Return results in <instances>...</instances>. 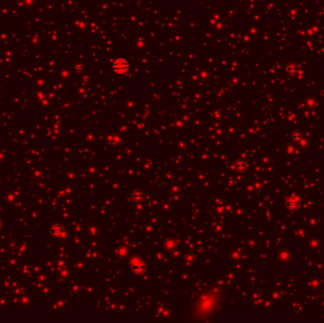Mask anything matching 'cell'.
I'll list each match as a JSON object with an SVG mask.
<instances>
[{"instance_id":"obj_1","label":"cell","mask_w":324,"mask_h":323,"mask_svg":"<svg viewBox=\"0 0 324 323\" xmlns=\"http://www.w3.org/2000/svg\"><path fill=\"white\" fill-rule=\"evenodd\" d=\"M50 233L55 238H61V237H63V235L64 233V228L62 225L55 224L52 228H51Z\"/></svg>"},{"instance_id":"obj_2","label":"cell","mask_w":324,"mask_h":323,"mask_svg":"<svg viewBox=\"0 0 324 323\" xmlns=\"http://www.w3.org/2000/svg\"><path fill=\"white\" fill-rule=\"evenodd\" d=\"M1 227H2V222H1V220H0V228H1Z\"/></svg>"}]
</instances>
